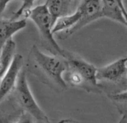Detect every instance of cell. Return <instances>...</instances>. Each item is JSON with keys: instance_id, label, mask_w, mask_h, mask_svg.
I'll use <instances>...</instances> for the list:
<instances>
[{"instance_id": "obj_1", "label": "cell", "mask_w": 127, "mask_h": 123, "mask_svg": "<svg viewBox=\"0 0 127 123\" xmlns=\"http://www.w3.org/2000/svg\"><path fill=\"white\" fill-rule=\"evenodd\" d=\"M28 66L29 71L43 83L59 91L67 89V84L64 79L67 63L64 57L47 55L33 45L29 53Z\"/></svg>"}, {"instance_id": "obj_2", "label": "cell", "mask_w": 127, "mask_h": 123, "mask_svg": "<svg viewBox=\"0 0 127 123\" xmlns=\"http://www.w3.org/2000/svg\"><path fill=\"white\" fill-rule=\"evenodd\" d=\"M64 58L67 63V70L64 74L67 84L81 87L88 92H102L96 80L97 68L94 65L66 50Z\"/></svg>"}, {"instance_id": "obj_3", "label": "cell", "mask_w": 127, "mask_h": 123, "mask_svg": "<svg viewBox=\"0 0 127 123\" xmlns=\"http://www.w3.org/2000/svg\"><path fill=\"white\" fill-rule=\"evenodd\" d=\"M96 80L102 91L104 86H113L111 94L127 90V56L97 68Z\"/></svg>"}, {"instance_id": "obj_4", "label": "cell", "mask_w": 127, "mask_h": 123, "mask_svg": "<svg viewBox=\"0 0 127 123\" xmlns=\"http://www.w3.org/2000/svg\"><path fill=\"white\" fill-rule=\"evenodd\" d=\"M29 19L34 23L39 30L43 47L53 56L64 57L65 50L61 48L53 37V27L46 2L33 8Z\"/></svg>"}, {"instance_id": "obj_5", "label": "cell", "mask_w": 127, "mask_h": 123, "mask_svg": "<svg viewBox=\"0 0 127 123\" xmlns=\"http://www.w3.org/2000/svg\"><path fill=\"white\" fill-rule=\"evenodd\" d=\"M14 92L17 101L23 112L31 115L37 123L49 122L48 117L39 107L30 90L25 71H21L20 73Z\"/></svg>"}, {"instance_id": "obj_6", "label": "cell", "mask_w": 127, "mask_h": 123, "mask_svg": "<svg viewBox=\"0 0 127 123\" xmlns=\"http://www.w3.org/2000/svg\"><path fill=\"white\" fill-rule=\"evenodd\" d=\"M78 8L82 12V19L77 26L66 35L61 36V39H66L78 30L81 29L91 22L102 17V1L99 0H85L79 3Z\"/></svg>"}, {"instance_id": "obj_7", "label": "cell", "mask_w": 127, "mask_h": 123, "mask_svg": "<svg viewBox=\"0 0 127 123\" xmlns=\"http://www.w3.org/2000/svg\"><path fill=\"white\" fill-rule=\"evenodd\" d=\"M23 65V57L20 54H15L12 64L0 81V103L15 88L18 77Z\"/></svg>"}, {"instance_id": "obj_8", "label": "cell", "mask_w": 127, "mask_h": 123, "mask_svg": "<svg viewBox=\"0 0 127 123\" xmlns=\"http://www.w3.org/2000/svg\"><path fill=\"white\" fill-rule=\"evenodd\" d=\"M76 2L75 1L65 0H49L46 2L48 11L50 14L52 27L58 19L72 14V8H74Z\"/></svg>"}, {"instance_id": "obj_9", "label": "cell", "mask_w": 127, "mask_h": 123, "mask_svg": "<svg viewBox=\"0 0 127 123\" xmlns=\"http://www.w3.org/2000/svg\"><path fill=\"white\" fill-rule=\"evenodd\" d=\"M26 26V20L25 19L16 21L0 19V53L5 44L11 39V37Z\"/></svg>"}, {"instance_id": "obj_10", "label": "cell", "mask_w": 127, "mask_h": 123, "mask_svg": "<svg viewBox=\"0 0 127 123\" xmlns=\"http://www.w3.org/2000/svg\"><path fill=\"white\" fill-rule=\"evenodd\" d=\"M102 17H107L113 21L122 23L127 27L125 17L120 8V0L102 1Z\"/></svg>"}, {"instance_id": "obj_11", "label": "cell", "mask_w": 127, "mask_h": 123, "mask_svg": "<svg viewBox=\"0 0 127 123\" xmlns=\"http://www.w3.org/2000/svg\"><path fill=\"white\" fill-rule=\"evenodd\" d=\"M16 44L13 39H10L2 48L0 53V80L4 77L10 68L14 58Z\"/></svg>"}, {"instance_id": "obj_12", "label": "cell", "mask_w": 127, "mask_h": 123, "mask_svg": "<svg viewBox=\"0 0 127 123\" xmlns=\"http://www.w3.org/2000/svg\"><path fill=\"white\" fill-rule=\"evenodd\" d=\"M108 97L119 113L123 116H127V90L108 95Z\"/></svg>"}, {"instance_id": "obj_13", "label": "cell", "mask_w": 127, "mask_h": 123, "mask_svg": "<svg viewBox=\"0 0 127 123\" xmlns=\"http://www.w3.org/2000/svg\"><path fill=\"white\" fill-rule=\"evenodd\" d=\"M34 5V1L32 0H26V1L23 2L22 6L15 13L13 14V16L11 17V20L16 21V20H20L22 19H20V17H24L25 20L27 18H29L30 13L32 10V7Z\"/></svg>"}, {"instance_id": "obj_14", "label": "cell", "mask_w": 127, "mask_h": 123, "mask_svg": "<svg viewBox=\"0 0 127 123\" xmlns=\"http://www.w3.org/2000/svg\"><path fill=\"white\" fill-rule=\"evenodd\" d=\"M34 118L27 113L23 112L14 123H34Z\"/></svg>"}, {"instance_id": "obj_15", "label": "cell", "mask_w": 127, "mask_h": 123, "mask_svg": "<svg viewBox=\"0 0 127 123\" xmlns=\"http://www.w3.org/2000/svg\"><path fill=\"white\" fill-rule=\"evenodd\" d=\"M12 119V116L0 115V123H14Z\"/></svg>"}, {"instance_id": "obj_16", "label": "cell", "mask_w": 127, "mask_h": 123, "mask_svg": "<svg viewBox=\"0 0 127 123\" xmlns=\"http://www.w3.org/2000/svg\"><path fill=\"white\" fill-rule=\"evenodd\" d=\"M9 2L10 1H8V0H0V16L2 15V14L5 11Z\"/></svg>"}, {"instance_id": "obj_17", "label": "cell", "mask_w": 127, "mask_h": 123, "mask_svg": "<svg viewBox=\"0 0 127 123\" xmlns=\"http://www.w3.org/2000/svg\"><path fill=\"white\" fill-rule=\"evenodd\" d=\"M58 123H80V122L73 120V119H62V120L59 121Z\"/></svg>"}, {"instance_id": "obj_18", "label": "cell", "mask_w": 127, "mask_h": 123, "mask_svg": "<svg viewBox=\"0 0 127 123\" xmlns=\"http://www.w3.org/2000/svg\"><path fill=\"white\" fill-rule=\"evenodd\" d=\"M118 123H127V116H123Z\"/></svg>"}, {"instance_id": "obj_19", "label": "cell", "mask_w": 127, "mask_h": 123, "mask_svg": "<svg viewBox=\"0 0 127 123\" xmlns=\"http://www.w3.org/2000/svg\"><path fill=\"white\" fill-rule=\"evenodd\" d=\"M0 81H1V80H0Z\"/></svg>"}]
</instances>
